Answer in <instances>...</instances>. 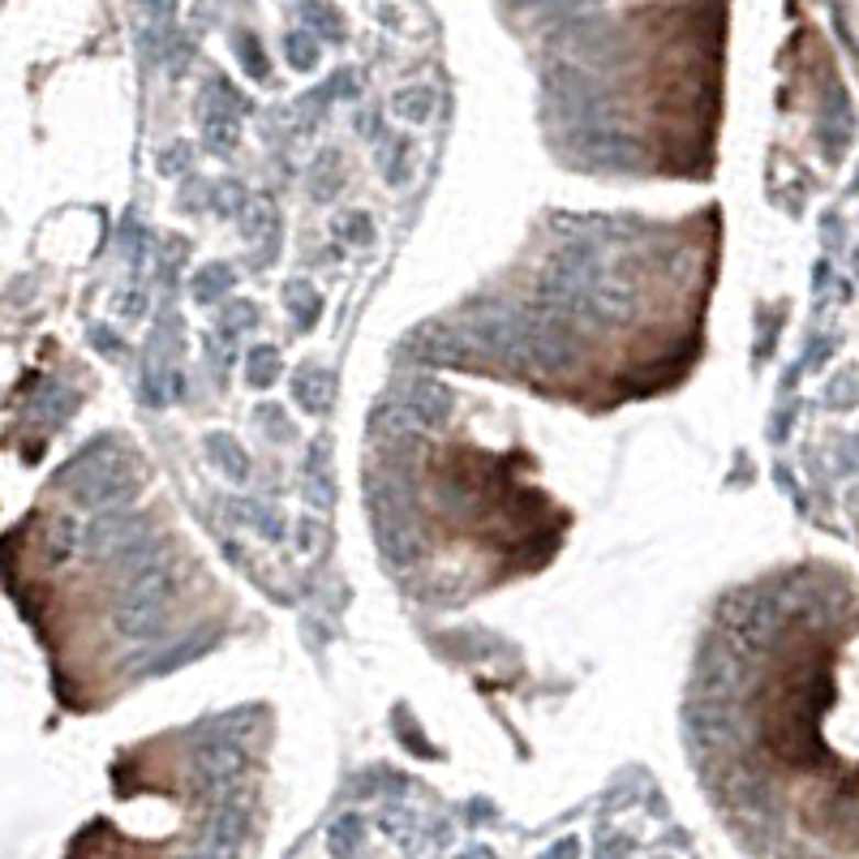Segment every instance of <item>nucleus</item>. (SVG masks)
Wrapping results in <instances>:
<instances>
[{"mask_svg":"<svg viewBox=\"0 0 859 859\" xmlns=\"http://www.w3.org/2000/svg\"><path fill=\"white\" fill-rule=\"evenodd\" d=\"M95 452H99V439L60 473V482L69 486V498H74L78 507H91V511H121V507L137 495L134 464H130L125 455H112V452L95 455Z\"/></svg>","mask_w":859,"mask_h":859,"instance_id":"f257e3e1","label":"nucleus"},{"mask_svg":"<svg viewBox=\"0 0 859 859\" xmlns=\"http://www.w3.org/2000/svg\"><path fill=\"white\" fill-rule=\"evenodd\" d=\"M546 91L554 99L559 117H568L572 125H602L606 91H602V82L588 69H581V65H554L546 74Z\"/></svg>","mask_w":859,"mask_h":859,"instance_id":"f03ea898","label":"nucleus"},{"mask_svg":"<svg viewBox=\"0 0 859 859\" xmlns=\"http://www.w3.org/2000/svg\"><path fill=\"white\" fill-rule=\"evenodd\" d=\"M636 306H640V293H636V284L628 279H593L585 288V297L576 301V310L572 318H597V322H606V327H619V322H628L636 315Z\"/></svg>","mask_w":859,"mask_h":859,"instance_id":"7ed1b4c3","label":"nucleus"},{"mask_svg":"<svg viewBox=\"0 0 859 859\" xmlns=\"http://www.w3.org/2000/svg\"><path fill=\"white\" fill-rule=\"evenodd\" d=\"M464 335H469L482 353L520 365V349H525V318L520 315H498V310L477 315V318H469Z\"/></svg>","mask_w":859,"mask_h":859,"instance_id":"20e7f679","label":"nucleus"},{"mask_svg":"<svg viewBox=\"0 0 859 859\" xmlns=\"http://www.w3.org/2000/svg\"><path fill=\"white\" fill-rule=\"evenodd\" d=\"M137 533H146V520L142 516H130L125 507L121 511H99L91 525L82 529V546H87V554H95V559H108V554H117L125 542H134Z\"/></svg>","mask_w":859,"mask_h":859,"instance_id":"39448f33","label":"nucleus"},{"mask_svg":"<svg viewBox=\"0 0 859 859\" xmlns=\"http://www.w3.org/2000/svg\"><path fill=\"white\" fill-rule=\"evenodd\" d=\"M173 593H177V568H173V559L164 554L159 563H151V568L134 572V576L125 581V593H121L117 602H130V606H146V610H168Z\"/></svg>","mask_w":859,"mask_h":859,"instance_id":"423d86ee","label":"nucleus"},{"mask_svg":"<svg viewBox=\"0 0 859 859\" xmlns=\"http://www.w3.org/2000/svg\"><path fill=\"white\" fill-rule=\"evenodd\" d=\"M400 405H405L412 426L439 430V426L452 417V392H448L443 383H434V378H412L405 387V396H400Z\"/></svg>","mask_w":859,"mask_h":859,"instance_id":"0eeeda50","label":"nucleus"},{"mask_svg":"<svg viewBox=\"0 0 859 859\" xmlns=\"http://www.w3.org/2000/svg\"><path fill=\"white\" fill-rule=\"evenodd\" d=\"M550 44L563 47L568 56H576V60H597V56H606L610 52V26L602 22V18H572V22H563L554 35H550Z\"/></svg>","mask_w":859,"mask_h":859,"instance_id":"6e6552de","label":"nucleus"},{"mask_svg":"<svg viewBox=\"0 0 859 859\" xmlns=\"http://www.w3.org/2000/svg\"><path fill=\"white\" fill-rule=\"evenodd\" d=\"M572 142H576L581 159L597 164V168H624V164L632 168L636 164L632 142L610 134V130H602V125H576V130H572Z\"/></svg>","mask_w":859,"mask_h":859,"instance_id":"1a4fd4ad","label":"nucleus"},{"mask_svg":"<svg viewBox=\"0 0 859 859\" xmlns=\"http://www.w3.org/2000/svg\"><path fill=\"white\" fill-rule=\"evenodd\" d=\"M194 766H198L202 778H211V786H220V782H228V778H236V773H241L245 752H241L232 739H211V744H202V748H198Z\"/></svg>","mask_w":859,"mask_h":859,"instance_id":"9d476101","label":"nucleus"},{"mask_svg":"<svg viewBox=\"0 0 859 859\" xmlns=\"http://www.w3.org/2000/svg\"><path fill=\"white\" fill-rule=\"evenodd\" d=\"M378 546H383V554H387L396 568H408V563L421 559V538L408 529L400 516H383V520H378Z\"/></svg>","mask_w":859,"mask_h":859,"instance_id":"9b49d317","label":"nucleus"},{"mask_svg":"<svg viewBox=\"0 0 859 859\" xmlns=\"http://www.w3.org/2000/svg\"><path fill=\"white\" fill-rule=\"evenodd\" d=\"M112 628L130 640H155L164 632V610H146V606H130V602H117L112 606Z\"/></svg>","mask_w":859,"mask_h":859,"instance_id":"f8f14e48","label":"nucleus"},{"mask_svg":"<svg viewBox=\"0 0 859 859\" xmlns=\"http://www.w3.org/2000/svg\"><path fill=\"white\" fill-rule=\"evenodd\" d=\"M44 550H47V563H69V559L82 550V525H78L74 516H56V520L47 525Z\"/></svg>","mask_w":859,"mask_h":859,"instance_id":"ddd939ff","label":"nucleus"},{"mask_svg":"<svg viewBox=\"0 0 859 859\" xmlns=\"http://www.w3.org/2000/svg\"><path fill=\"white\" fill-rule=\"evenodd\" d=\"M297 400L306 412H327L331 408V374L318 365H301L297 370Z\"/></svg>","mask_w":859,"mask_h":859,"instance_id":"4468645a","label":"nucleus"},{"mask_svg":"<svg viewBox=\"0 0 859 859\" xmlns=\"http://www.w3.org/2000/svg\"><path fill=\"white\" fill-rule=\"evenodd\" d=\"M202 137H207V146H211L216 155H232V151H236V112L211 103L207 117H202Z\"/></svg>","mask_w":859,"mask_h":859,"instance_id":"2eb2a0df","label":"nucleus"},{"mask_svg":"<svg viewBox=\"0 0 859 859\" xmlns=\"http://www.w3.org/2000/svg\"><path fill=\"white\" fill-rule=\"evenodd\" d=\"M207 452H211V460H216V469L224 473V477H232V482H245V473H250V460L241 455V448H236V439L232 434H211L207 439Z\"/></svg>","mask_w":859,"mask_h":859,"instance_id":"dca6fc26","label":"nucleus"},{"mask_svg":"<svg viewBox=\"0 0 859 859\" xmlns=\"http://www.w3.org/2000/svg\"><path fill=\"white\" fill-rule=\"evenodd\" d=\"M340 185H344L340 155L335 151H322L315 159V168H310V194H315V202H331L340 194Z\"/></svg>","mask_w":859,"mask_h":859,"instance_id":"f3484780","label":"nucleus"},{"mask_svg":"<svg viewBox=\"0 0 859 859\" xmlns=\"http://www.w3.org/2000/svg\"><path fill=\"white\" fill-rule=\"evenodd\" d=\"M279 378V353L272 344H258L254 353H245V383L250 387H272Z\"/></svg>","mask_w":859,"mask_h":859,"instance_id":"a211bd4d","label":"nucleus"},{"mask_svg":"<svg viewBox=\"0 0 859 859\" xmlns=\"http://www.w3.org/2000/svg\"><path fill=\"white\" fill-rule=\"evenodd\" d=\"M228 288H232V267L228 263H211L194 275V297L207 306V301H220Z\"/></svg>","mask_w":859,"mask_h":859,"instance_id":"6ab92c4d","label":"nucleus"},{"mask_svg":"<svg viewBox=\"0 0 859 859\" xmlns=\"http://www.w3.org/2000/svg\"><path fill=\"white\" fill-rule=\"evenodd\" d=\"M392 108H396V117H405V121H430V112H434V91H430V87H405V91H396Z\"/></svg>","mask_w":859,"mask_h":859,"instance_id":"aec40b11","label":"nucleus"},{"mask_svg":"<svg viewBox=\"0 0 859 859\" xmlns=\"http://www.w3.org/2000/svg\"><path fill=\"white\" fill-rule=\"evenodd\" d=\"M284 306L297 315L301 327H310V322L318 318V293L310 288V284H301V279H297V284H288V288H284Z\"/></svg>","mask_w":859,"mask_h":859,"instance_id":"412c9836","label":"nucleus"},{"mask_svg":"<svg viewBox=\"0 0 859 859\" xmlns=\"http://www.w3.org/2000/svg\"><path fill=\"white\" fill-rule=\"evenodd\" d=\"M284 56H288V65L293 69H315L318 65V40L315 35H306V31H293L288 40H284Z\"/></svg>","mask_w":859,"mask_h":859,"instance_id":"4be33fe9","label":"nucleus"},{"mask_svg":"<svg viewBox=\"0 0 859 859\" xmlns=\"http://www.w3.org/2000/svg\"><path fill=\"white\" fill-rule=\"evenodd\" d=\"M310 498L318 507H331L335 491H331V473H327V443H318V455H310Z\"/></svg>","mask_w":859,"mask_h":859,"instance_id":"5701e85b","label":"nucleus"},{"mask_svg":"<svg viewBox=\"0 0 859 859\" xmlns=\"http://www.w3.org/2000/svg\"><path fill=\"white\" fill-rule=\"evenodd\" d=\"M301 18H306V26H310L315 35H327V40L340 35V13L327 9V4H301Z\"/></svg>","mask_w":859,"mask_h":859,"instance_id":"b1692460","label":"nucleus"},{"mask_svg":"<svg viewBox=\"0 0 859 859\" xmlns=\"http://www.w3.org/2000/svg\"><path fill=\"white\" fill-rule=\"evenodd\" d=\"M254 315H258V310H254L250 301H232V306L224 310V322H220V335H236V331H250V327H254Z\"/></svg>","mask_w":859,"mask_h":859,"instance_id":"393cba45","label":"nucleus"},{"mask_svg":"<svg viewBox=\"0 0 859 859\" xmlns=\"http://www.w3.org/2000/svg\"><path fill=\"white\" fill-rule=\"evenodd\" d=\"M211 202L224 211V216H245V194L236 185H216L211 189Z\"/></svg>","mask_w":859,"mask_h":859,"instance_id":"a878e982","label":"nucleus"},{"mask_svg":"<svg viewBox=\"0 0 859 859\" xmlns=\"http://www.w3.org/2000/svg\"><path fill=\"white\" fill-rule=\"evenodd\" d=\"M272 228H275V216L267 207H254V211L245 216V236H250V241H267Z\"/></svg>","mask_w":859,"mask_h":859,"instance_id":"bb28decb","label":"nucleus"},{"mask_svg":"<svg viewBox=\"0 0 859 859\" xmlns=\"http://www.w3.org/2000/svg\"><path fill=\"white\" fill-rule=\"evenodd\" d=\"M189 159H194V155H189V146L177 142L173 151H164V155H159V168H164V173H185V168H189Z\"/></svg>","mask_w":859,"mask_h":859,"instance_id":"cd10ccee","label":"nucleus"},{"mask_svg":"<svg viewBox=\"0 0 859 859\" xmlns=\"http://www.w3.org/2000/svg\"><path fill=\"white\" fill-rule=\"evenodd\" d=\"M241 60H250V74L254 78H267V56H263V47L254 44V40L241 44Z\"/></svg>","mask_w":859,"mask_h":859,"instance_id":"c85d7f7f","label":"nucleus"},{"mask_svg":"<svg viewBox=\"0 0 859 859\" xmlns=\"http://www.w3.org/2000/svg\"><path fill=\"white\" fill-rule=\"evenodd\" d=\"M117 310H121V318H142L146 315V293H142V288H130V293L121 297Z\"/></svg>","mask_w":859,"mask_h":859,"instance_id":"c756f323","label":"nucleus"},{"mask_svg":"<svg viewBox=\"0 0 859 859\" xmlns=\"http://www.w3.org/2000/svg\"><path fill=\"white\" fill-rule=\"evenodd\" d=\"M258 417H267V430H272V434H279V439H293V426H288V417H284L279 408H272V405L258 408Z\"/></svg>","mask_w":859,"mask_h":859,"instance_id":"7c9ffc66","label":"nucleus"},{"mask_svg":"<svg viewBox=\"0 0 859 859\" xmlns=\"http://www.w3.org/2000/svg\"><path fill=\"white\" fill-rule=\"evenodd\" d=\"M340 232H344L349 241H362V245L370 241V236H374V228H370V220H365V216H353V220H344V224H340Z\"/></svg>","mask_w":859,"mask_h":859,"instance_id":"2f4dec72","label":"nucleus"},{"mask_svg":"<svg viewBox=\"0 0 859 859\" xmlns=\"http://www.w3.org/2000/svg\"><path fill=\"white\" fill-rule=\"evenodd\" d=\"M829 405H834V408H851V405H856V392H851V370H843V378H838V392L829 396Z\"/></svg>","mask_w":859,"mask_h":859,"instance_id":"473e14b6","label":"nucleus"},{"mask_svg":"<svg viewBox=\"0 0 859 859\" xmlns=\"http://www.w3.org/2000/svg\"><path fill=\"white\" fill-rule=\"evenodd\" d=\"M142 9H146V18H151V22H164V18H173L177 0H142Z\"/></svg>","mask_w":859,"mask_h":859,"instance_id":"72a5a7b5","label":"nucleus"},{"mask_svg":"<svg viewBox=\"0 0 859 859\" xmlns=\"http://www.w3.org/2000/svg\"><path fill=\"white\" fill-rule=\"evenodd\" d=\"M95 344H103V349H112V357H121V340H117L112 331H103V327H95Z\"/></svg>","mask_w":859,"mask_h":859,"instance_id":"f704fd0d","label":"nucleus"},{"mask_svg":"<svg viewBox=\"0 0 859 859\" xmlns=\"http://www.w3.org/2000/svg\"><path fill=\"white\" fill-rule=\"evenodd\" d=\"M546 859H576V843H563V847H559V856L550 851Z\"/></svg>","mask_w":859,"mask_h":859,"instance_id":"c9c22d12","label":"nucleus"}]
</instances>
